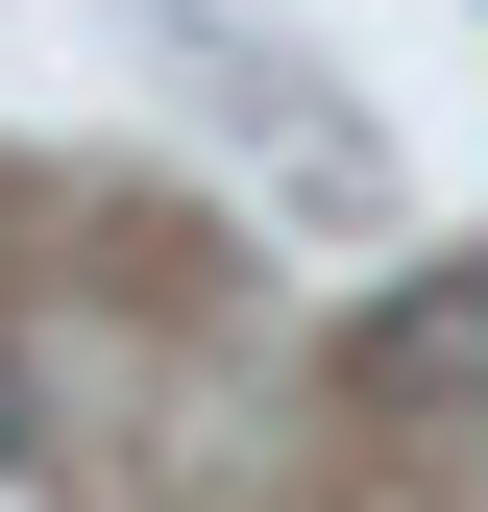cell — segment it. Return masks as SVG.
Masks as SVG:
<instances>
[{"instance_id": "obj_2", "label": "cell", "mask_w": 488, "mask_h": 512, "mask_svg": "<svg viewBox=\"0 0 488 512\" xmlns=\"http://www.w3.org/2000/svg\"><path fill=\"white\" fill-rule=\"evenodd\" d=\"M0 464H25V366H0Z\"/></svg>"}, {"instance_id": "obj_1", "label": "cell", "mask_w": 488, "mask_h": 512, "mask_svg": "<svg viewBox=\"0 0 488 512\" xmlns=\"http://www.w3.org/2000/svg\"><path fill=\"white\" fill-rule=\"evenodd\" d=\"M342 391H391V415H440V391H488V269H415L391 317L342 342Z\"/></svg>"}]
</instances>
